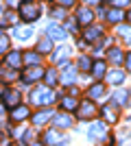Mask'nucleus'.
I'll list each match as a JSON object with an SVG mask.
<instances>
[{
	"mask_svg": "<svg viewBox=\"0 0 131 146\" xmlns=\"http://www.w3.org/2000/svg\"><path fill=\"white\" fill-rule=\"evenodd\" d=\"M29 100H31L33 105H37V107H42V109H48L50 105L57 100V94L53 87H46L42 83V85H35L31 90V94H29Z\"/></svg>",
	"mask_w": 131,
	"mask_h": 146,
	"instance_id": "f257e3e1",
	"label": "nucleus"
},
{
	"mask_svg": "<svg viewBox=\"0 0 131 146\" xmlns=\"http://www.w3.org/2000/svg\"><path fill=\"white\" fill-rule=\"evenodd\" d=\"M20 20H24L26 24H33V22H37L39 15H42V9L35 0H20Z\"/></svg>",
	"mask_w": 131,
	"mask_h": 146,
	"instance_id": "f03ea898",
	"label": "nucleus"
},
{
	"mask_svg": "<svg viewBox=\"0 0 131 146\" xmlns=\"http://www.w3.org/2000/svg\"><path fill=\"white\" fill-rule=\"evenodd\" d=\"M57 70H61V74H59V83L61 85H72V83H76V68L70 63V61H63V63H59V68Z\"/></svg>",
	"mask_w": 131,
	"mask_h": 146,
	"instance_id": "7ed1b4c3",
	"label": "nucleus"
},
{
	"mask_svg": "<svg viewBox=\"0 0 131 146\" xmlns=\"http://www.w3.org/2000/svg\"><path fill=\"white\" fill-rule=\"evenodd\" d=\"M96 113H98V109H96V103L94 100H81L79 103V107H76V118L79 120H92V118H96Z\"/></svg>",
	"mask_w": 131,
	"mask_h": 146,
	"instance_id": "20e7f679",
	"label": "nucleus"
},
{
	"mask_svg": "<svg viewBox=\"0 0 131 146\" xmlns=\"http://www.w3.org/2000/svg\"><path fill=\"white\" fill-rule=\"evenodd\" d=\"M107 137V127L105 122H92L90 129H87V140L90 142H100Z\"/></svg>",
	"mask_w": 131,
	"mask_h": 146,
	"instance_id": "39448f33",
	"label": "nucleus"
},
{
	"mask_svg": "<svg viewBox=\"0 0 131 146\" xmlns=\"http://www.w3.org/2000/svg\"><path fill=\"white\" fill-rule=\"evenodd\" d=\"M46 37H48L50 42H66L68 39V33L63 31L61 24H57V22H50L46 26Z\"/></svg>",
	"mask_w": 131,
	"mask_h": 146,
	"instance_id": "423d86ee",
	"label": "nucleus"
},
{
	"mask_svg": "<svg viewBox=\"0 0 131 146\" xmlns=\"http://www.w3.org/2000/svg\"><path fill=\"white\" fill-rule=\"evenodd\" d=\"M0 96H2V105H5V107H9V109L18 107L20 100H22V94H20L18 90H13V87H7Z\"/></svg>",
	"mask_w": 131,
	"mask_h": 146,
	"instance_id": "0eeeda50",
	"label": "nucleus"
},
{
	"mask_svg": "<svg viewBox=\"0 0 131 146\" xmlns=\"http://www.w3.org/2000/svg\"><path fill=\"white\" fill-rule=\"evenodd\" d=\"M53 111L50 109H39V111H35V113H31V124L35 129H42L44 124H48L50 120H53Z\"/></svg>",
	"mask_w": 131,
	"mask_h": 146,
	"instance_id": "6e6552de",
	"label": "nucleus"
},
{
	"mask_svg": "<svg viewBox=\"0 0 131 146\" xmlns=\"http://www.w3.org/2000/svg\"><path fill=\"white\" fill-rule=\"evenodd\" d=\"M42 63H44V55H39L37 50H26V52H22V66L39 68Z\"/></svg>",
	"mask_w": 131,
	"mask_h": 146,
	"instance_id": "1a4fd4ad",
	"label": "nucleus"
},
{
	"mask_svg": "<svg viewBox=\"0 0 131 146\" xmlns=\"http://www.w3.org/2000/svg\"><path fill=\"white\" fill-rule=\"evenodd\" d=\"M26 118H31V109L26 107V105H18V107H13L9 111V120L13 124H20V122H24Z\"/></svg>",
	"mask_w": 131,
	"mask_h": 146,
	"instance_id": "9d476101",
	"label": "nucleus"
},
{
	"mask_svg": "<svg viewBox=\"0 0 131 146\" xmlns=\"http://www.w3.org/2000/svg\"><path fill=\"white\" fill-rule=\"evenodd\" d=\"M81 39L85 44L100 42V39H103V26H85V31L81 33Z\"/></svg>",
	"mask_w": 131,
	"mask_h": 146,
	"instance_id": "9b49d317",
	"label": "nucleus"
},
{
	"mask_svg": "<svg viewBox=\"0 0 131 146\" xmlns=\"http://www.w3.org/2000/svg\"><path fill=\"white\" fill-rule=\"evenodd\" d=\"M74 20H76V24H79V26H92L94 11L90 9V7H81V9L74 13Z\"/></svg>",
	"mask_w": 131,
	"mask_h": 146,
	"instance_id": "f8f14e48",
	"label": "nucleus"
},
{
	"mask_svg": "<svg viewBox=\"0 0 131 146\" xmlns=\"http://www.w3.org/2000/svg\"><path fill=\"white\" fill-rule=\"evenodd\" d=\"M20 79L24 81V83H37V81L44 79V68H26L24 72L20 74Z\"/></svg>",
	"mask_w": 131,
	"mask_h": 146,
	"instance_id": "ddd939ff",
	"label": "nucleus"
},
{
	"mask_svg": "<svg viewBox=\"0 0 131 146\" xmlns=\"http://www.w3.org/2000/svg\"><path fill=\"white\" fill-rule=\"evenodd\" d=\"M5 66L11 70H20L22 68V50H9L5 55Z\"/></svg>",
	"mask_w": 131,
	"mask_h": 146,
	"instance_id": "4468645a",
	"label": "nucleus"
},
{
	"mask_svg": "<svg viewBox=\"0 0 131 146\" xmlns=\"http://www.w3.org/2000/svg\"><path fill=\"white\" fill-rule=\"evenodd\" d=\"M53 124H55V129L59 131V129H70L72 124H74V120L70 118V113L59 111V113H55V116H53Z\"/></svg>",
	"mask_w": 131,
	"mask_h": 146,
	"instance_id": "2eb2a0df",
	"label": "nucleus"
},
{
	"mask_svg": "<svg viewBox=\"0 0 131 146\" xmlns=\"http://www.w3.org/2000/svg\"><path fill=\"white\" fill-rule=\"evenodd\" d=\"M63 140H66V135H61V131H57V129H50V131H46L42 135V142L48 146H57V144H61Z\"/></svg>",
	"mask_w": 131,
	"mask_h": 146,
	"instance_id": "dca6fc26",
	"label": "nucleus"
},
{
	"mask_svg": "<svg viewBox=\"0 0 131 146\" xmlns=\"http://www.w3.org/2000/svg\"><path fill=\"white\" fill-rule=\"evenodd\" d=\"M44 83H46V87H53L55 90V85H59V70H57L55 66H50L44 70Z\"/></svg>",
	"mask_w": 131,
	"mask_h": 146,
	"instance_id": "f3484780",
	"label": "nucleus"
},
{
	"mask_svg": "<svg viewBox=\"0 0 131 146\" xmlns=\"http://www.w3.org/2000/svg\"><path fill=\"white\" fill-rule=\"evenodd\" d=\"M105 79H107V83H112V85H122V83H125V70L112 68V70H107Z\"/></svg>",
	"mask_w": 131,
	"mask_h": 146,
	"instance_id": "a211bd4d",
	"label": "nucleus"
},
{
	"mask_svg": "<svg viewBox=\"0 0 131 146\" xmlns=\"http://www.w3.org/2000/svg\"><path fill=\"white\" fill-rule=\"evenodd\" d=\"M129 98H131L129 90H116L112 94V105H114V107H122V105L129 103Z\"/></svg>",
	"mask_w": 131,
	"mask_h": 146,
	"instance_id": "6ab92c4d",
	"label": "nucleus"
},
{
	"mask_svg": "<svg viewBox=\"0 0 131 146\" xmlns=\"http://www.w3.org/2000/svg\"><path fill=\"white\" fill-rule=\"evenodd\" d=\"M90 72H92V76L96 79V83H100V79H105V74H107V63L100 61V59H96L92 63V70H90Z\"/></svg>",
	"mask_w": 131,
	"mask_h": 146,
	"instance_id": "aec40b11",
	"label": "nucleus"
},
{
	"mask_svg": "<svg viewBox=\"0 0 131 146\" xmlns=\"http://www.w3.org/2000/svg\"><path fill=\"white\" fill-rule=\"evenodd\" d=\"M15 79H20L18 70H11V68H7L5 63H0V81H2V83H13Z\"/></svg>",
	"mask_w": 131,
	"mask_h": 146,
	"instance_id": "412c9836",
	"label": "nucleus"
},
{
	"mask_svg": "<svg viewBox=\"0 0 131 146\" xmlns=\"http://www.w3.org/2000/svg\"><path fill=\"white\" fill-rule=\"evenodd\" d=\"M107 61H109L114 68L122 66V61H125V55H122V50L116 48V46H114V48H109V50H107Z\"/></svg>",
	"mask_w": 131,
	"mask_h": 146,
	"instance_id": "4be33fe9",
	"label": "nucleus"
},
{
	"mask_svg": "<svg viewBox=\"0 0 131 146\" xmlns=\"http://www.w3.org/2000/svg\"><path fill=\"white\" fill-rule=\"evenodd\" d=\"M100 116H103V122H109V124H114V122L118 120V109H116V107L109 103V105H105V107L100 109Z\"/></svg>",
	"mask_w": 131,
	"mask_h": 146,
	"instance_id": "5701e85b",
	"label": "nucleus"
},
{
	"mask_svg": "<svg viewBox=\"0 0 131 146\" xmlns=\"http://www.w3.org/2000/svg\"><path fill=\"white\" fill-rule=\"evenodd\" d=\"M105 83H94V85H90V90H87V100H96V98H103L105 96Z\"/></svg>",
	"mask_w": 131,
	"mask_h": 146,
	"instance_id": "b1692460",
	"label": "nucleus"
},
{
	"mask_svg": "<svg viewBox=\"0 0 131 146\" xmlns=\"http://www.w3.org/2000/svg\"><path fill=\"white\" fill-rule=\"evenodd\" d=\"M13 37L20 42H29L33 37V29L31 26H13Z\"/></svg>",
	"mask_w": 131,
	"mask_h": 146,
	"instance_id": "393cba45",
	"label": "nucleus"
},
{
	"mask_svg": "<svg viewBox=\"0 0 131 146\" xmlns=\"http://www.w3.org/2000/svg\"><path fill=\"white\" fill-rule=\"evenodd\" d=\"M92 63L94 59L92 57H87V55H79V59H76V72H90L92 70Z\"/></svg>",
	"mask_w": 131,
	"mask_h": 146,
	"instance_id": "a878e982",
	"label": "nucleus"
},
{
	"mask_svg": "<svg viewBox=\"0 0 131 146\" xmlns=\"http://www.w3.org/2000/svg\"><path fill=\"white\" fill-rule=\"evenodd\" d=\"M53 55V61H55L57 66L59 63H63V61H68V57H70V48L68 46H59V48L55 50V52H50Z\"/></svg>",
	"mask_w": 131,
	"mask_h": 146,
	"instance_id": "bb28decb",
	"label": "nucleus"
},
{
	"mask_svg": "<svg viewBox=\"0 0 131 146\" xmlns=\"http://www.w3.org/2000/svg\"><path fill=\"white\" fill-rule=\"evenodd\" d=\"M76 107H79V100H76L74 96H61V109L66 111V113L76 111Z\"/></svg>",
	"mask_w": 131,
	"mask_h": 146,
	"instance_id": "cd10ccee",
	"label": "nucleus"
},
{
	"mask_svg": "<svg viewBox=\"0 0 131 146\" xmlns=\"http://www.w3.org/2000/svg\"><path fill=\"white\" fill-rule=\"evenodd\" d=\"M39 52V55H50L53 52V42H50L48 37L44 35V37H39V42H37V48H35Z\"/></svg>",
	"mask_w": 131,
	"mask_h": 146,
	"instance_id": "c85d7f7f",
	"label": "nucleus"
},
{
	"mask_svg": "<svg viewBox=\"0 0 131 146\" xmlns=\"http://www.w3.org/2000/svg\"><path fill=\"white\" fill-rule=\"evenodd\" d=\"M105 15H107V22H109V24H120V22L125 20V13L120 11V9H114V7L105 13Z\"/></svg>",
	"mask_w": 131,
	"mask_h": 146,
	"instance_id": "c756f323",
	"label": "nucleus"
},
{
	"mask_svg": "<svg viewBox=\"0 0 131 146\" xmlns=\"http://www.w3.org/2000/svg\"><path fill=\"white\" fill-rule=\"evenodd\" d=\"M61 26H63V31H66L68 35H76V33H79V31H76V29H79V24H76L74 18H66Z\"/></svg>",
	"mask_w": 131,
	"mask_h": 146,
	"instance_id": "7c9ffc66",
	"label": "nucleus"
},
{
	"mask_svg": "<svg viewBox=\"0 0 131 146\" xmlns=\"http://www.w3.org/2000/svg\"><path fill=\"white\" fill-rule=\"evenodd\" d=\"M9 50H11V39L5 31H0V55H7Z\"/></svg>",
	"mask_w": 131,
	"mask_h": 146,
	"instance_id": "2f4dec72",
	"label": "nucleus"
},
{
	"mask_svg": "<svg viewBox=\"0 0 131 146\" xmlns=\"http://www.w3.org/2000/svg\"><path fill=\"white\" fill-rule=\"evenodd\" d=\"M50 18H53V22H57V20H66V9H61V7H50Z\"/></svg>",
	"mask_w": 131,
	"mask_h": 146,
	"instance_id": "473e14b6",
	"label": "nucleus"
},
{
	"mask_svg": "<svg viewBox=\"0 0 131 146\" xmlns=\"http://www.w3.org/2000/svg\"><path fill=\"white\" fill-rule=\"evenodd\" d=\"M18 15H15V11H5V24H11V26H18Z\"/></svg>",
	"mask_w": 131,
	"mask_h": 146,
	"instance_id": "72a5a7b5",
	"label": "nucleus"
},
{
	"mask_svg": "<svg viewBox=\"0 0 131 146\" xmlns=\"http://www.w3.org/2000/svg\"><path fill=\"white\" fill-rule=\"evenodd\" d=\"M20 140H22V142H20V144H31V142L33 140H35V133H33V131H31V129H26V131H22V135H20Z\"/></svg>",
	"mask_w": 131,
	"mask_h": 146,
	"instance_id": "f704fd0d",
	"label": "nucleus"
},
{
	"mask_svg": "<svg viewBox=\"0 0 131 146\" xmlns=\"http://www.w3.org/2000/svg\"><path fill=\"white\" fill-rule=\"evenodd\" d=\"M118 35L122 37L127 44H131V29L129 26H118Z\"/></svg>",
	"mask_w": 131,
	"mask_h": 146,
	"instance_id": "c9c22d12",
	"label": "nucleus"
},
{
	"mask_svg": "<svg viewBox=\"0 0 131 146\" xmlns=\"http://www.w3.org/2000/svg\"><path fill=\"white\" fill-rule=\"evenodd\" d=\"M131 0H112V5H114V9H122V7H127Z\"/></svg>",
	"mask_w": 131,
	"mask_h": 146,
	"instance_id": "e433bc0d",
	"label": "nucleus"
},
{
	"mask_svg": "<svg viewBox=\"0 0 131 146\" xmlns=\"http://www.w3.org/2000/svg\"><path fill=\"white\" fill-rule=\"evenodd\" d=\"M76 0H57V5L61 7V9H68V7H72Z\"/></svg>",
	"mask_w": 131,
	"mask_h": 146,
	"instance_id": "4c0bfd02",
	"label": "nucleus"
},
{
	"mask_svg": "<svg viewBox=\"0 0 131 146\" xmlns=\"http://www.w3.org/2000/svg\"><path fill=\"white\" fill-rule=\"evenodd\" d=\"M2 120H7V107L0 103V122H2Z\"/></svg>",
	"mask_w": 131,
	"mask_h": 146,
	"instance_id": "58836bf2",
	"label": "nucleus"
},
{
	"mask_svg": "<svg viewBox=\"0 0 131 146\" xmlns=\"http://www.w3.org/2000/svg\"><path fill=\"white\" fill-rule=\"evenodd\" d=\"M83 2H85V7H90V9H92L94 5H100V0H83Z\"/></svg>",
	"mask_w": 131,
	"mask_h": 146,
	"instance_id": "ea45409f",
	"label": "nucleus"
},
{
	"mask_svg": "<svg viewBox=\"0 0 131 146\" xmlns=\"http://www.w3.org/2000/svg\"><path fill=\"white\" fill-rule=\"evenodd\" d=\"M125 66H127V70L131 72V52H129V55L125 57Z\"/></svg>",
	"mask_w": 131,
	"mask_h": 146,
	"instance_id": "a19ab883",
	"label": "nucleus"
},
{
	"mask_svg": "<svg viewBox=\"0 0 131 146\" xmlns=\"http://www.w3.org/2000/svg\"><path fill=\"white\" fill-rule=\"evenodd\" d=\"M29 146H44V142H42V140H33Z\"/></svg>",
	"mask_w": 131,
	"mask_h": 146,
	"instance_id": "79ce46f5",
	"label": "nucleus"
},
{
	"mask_svg": "<svg viewBox=\"0 0 131 146\" xmlns=\"http://www.w3.org/2000/svg\"><path fill=\"white\" fill-rule=\"evenodd\" d=\"M5 2H7V5H9V7H13V5H15V2H18V0H5Z\"/></svg>",
	"mask_w": 131,
	"mask_h": 146,
	"instance_id": "37998d69",
	"label": "nucleus"
},
{
	"mask_svg": "<svg viewBox=\"0 0 131 146\" xmlns=\"http://www.w3.org/2000/svg\"><path fill=\"white\" fill-rule=\"evenodd\" d=\"M125 18H127V20H129V22H131V9H129V11H127V15H125Z\"/></svg>",
	"mask_w": 131,
	"mask_h": 146,
	"instance_id": "c03bdc74",
	"label": "nucleus"
},
{
	"mask_svg": "<svg viewBox=\"0 0 131 146\" xmlns=\"http://www.w3.org/2000/svg\"><path fill=\"white\" fill-rule=\"evenodd\" d=\"M9 146H24V144H20V142H15V144H9Z\"/></svg>",
	"mask_w": 131,
	"mask_h": 146,
	"instance_id": "a18cd8bd",
	"label": "nucleus"
},
{
	"mask_svg": "<svg viewBox=\"0 0 131 146\" xmlns=\"http://www.w3.org/2000/svg\"><path fill=\"white\" fill-rule=\"evenodd\" d=\"M2 13H5V11H2V2H0V15H2Z\"/></svg>",
	"mask_w": 131,
	"mask_h": 146,
	"instance_id": "49530a36",
	"label": "nucleus"
}]
</instances>
